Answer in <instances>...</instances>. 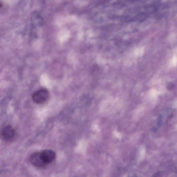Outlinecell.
I'll return each mask as SVG.
<instances>
[{"mask_svg":"<svg viewBox=\"0 0 177 177\" xmlns=\"http://www.w3.org/2000/svg\"><path fill=\"white\" fill-rule=\"evenodd\" d=\"M49 92L46 89H41L34 92L32 98L33 101L37 104H42L46 102L49 97Z\"/></svg>","mask_w":177,"mask_h":177,"instance_id":"1","label":"cell"},{"mask_svg":"<svg viewBox=\"0 0 177 177\" xmlns=\"http://www.w3.org/2000/svg\"><path fill=\"white\" fill-rule=\"evenodd\" d=\"M15 133V131L14 128L11 125H7L2 129L0 136L3 140L10 141L14 139Z\"/></svg>","mask_w":177,"mask_h":177,"instance_id":"2","label":"cell"},{"mask_svg":"<svg viewBox=\"0 0 177 177\" xmlns=\"http://www.w3.org/2000/svg\"><path fill=\"white\" fill-rule=\"evenodd\" d=\"M30 161L33 165L37 168H44L47 165L43 161L41 152L33 153L30 156Z\"/></svg>","mask_w":177,"mask_h":177,"instance_id":"3","label":"cell"},{"mask_svg":"<svg viewBox=\"0 0 177 177\" xmlns=\"http://www.w3.org/2000/svg\"><path fill=\"white\" fill-rule=\"evenodd\" d=\"M40 152L43 161L46 165L52 163L56 158V154L52 150L46 149Z\"/></svg>","mask_w":177,"mask_h":177,"instance_id":"4","label":"cell"},{"mask_svg":"<svg viewBox=\"0 0 177 177\" xmlns=\"http://www.w3.org/2000/svg\"><path fill=\"white\" fill-rule=\"evenodd\" d=\"M174 84L172 82H171L169 84H168L167 86V88L168 90H171L172 88L174 87Z\"/></svg>","mask_w":177,"mask_h":177,"instance_id":"5","label":"cell"}]
</instances>
